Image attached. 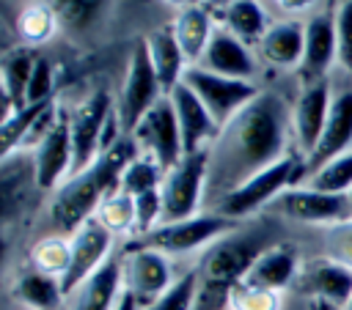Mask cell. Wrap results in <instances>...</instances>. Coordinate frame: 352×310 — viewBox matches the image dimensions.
<instances>
[{"mask_svg": "<svg viewBox=\"0 0 352 310\" xmlns=\"http://www.w3.org/2000/svg\"><path fill=\"white\" fill-rule=\"evenodd\" d=\"M289 143H294L289 102L278 91H261L220 129L212 143L206 195L214 200L223 198L253 173L286 156Z\"/></svg>", "mask_w": 352, "mask_h": 310, "instance_id": "1", "label": "cell"}, {"mask_svg": "<svg viewBox=\"0 0 352 310\" xmlns=\"http://www.w3.org/2000/svg\"><path fill=\"white\" fill-rule=\"evenodd\" d=\"M138 154L140 148L135 137L124 134L113 148L99 154V159L88 170L63 181V187L52 192V203H50V219L55 230L60 236L63 233L72 236L82 222H88L96 214L99 203L121 189V173Z\"/></svg>", "mask_w": 352, "mask_h": 310, "instance_id": "2", "label": "cell"}, {"mask_svg": "<svg viewBox=\"0 0 352 310\" xmlns=\"http://www.w3.org/2000/svg\"><path fill=\"white\" fill-rule=\"evenodd\" d=\"M305 178H308L305 156L300 151H289L286 156H280L270 167L253 173L248 181H242L239 187H234L231 192L217 198L214 200V211L228 217V219H234V222H239V219L256 214L258 208L272 206L286 189L297 187Z\"/></svg>", "mask_w": 352, "mask_h": 310, "instance_id": "3", "label": "cell"}, {"mask_svg": "<svg viewBox=\"0 0 352 310\" xmlns=\"http://www.w3.org/2000/svg\"><path fill=\"white\" fill-rule=\"evenodd\" d=\"M236 230V222L217 214V211H201L195 217L179 219V222H162L151 233L138 236L129 241V247H148L157 252L170 255H190L195 250L212 247L226 233Z\"/></svg>", "mask_w": 352, "mask_h": 310, "instance_id": "4", "label": "cell"}, {"mask_svg": "<svg viewBox=\"0 0 352 310\" xmlns=\"http://www.w3.org/2000/svg\"><path fill=\"white\" fill-rule=\"evenodd\" d=\"M165 96V88L154 71V63L148 58L146 41L143 36L132 44V52L126 58V69H124V80L116 96V115L121 123L124 134H132L135 126L143 121V115Z\"/></svg>", "mask_w": 352, "mask_h": 310, "instance_id": "5", "label": "cell"}, {"mask_svg": "<svg viewBox=\"0 0 352 310\" xmlns=\"http://www.w3.org/2000/svg\"><path fill=\"white\" fill-rule=\"evenodd\" d=\"M264 250L267 247L261 244V239L256 233H245V236H236L234 230L226 233L212 247H206V255L198 266L201 291H206V294L220 291V296L226 299L231 285H236L248 274V269Z\"/></svg>", "mask_w": 352, "mask_h": 310, "instance_id": "6", "label": "cell"}, {"mask_svg": "<svg viewBox=\"0 0 352 310\" xmlns=\"http://www.w3.org/2000/svg\"><path fill=\"white\" fill-rule=\"evenodd\" d=\"M209 181V148L184 154L173 167L165 170L160 195H162V222H179L201 214Z\"/></svg>", "mask_w": 352, "mask_h": 310, "instance_id": "7", "label": "cell"}, {"mask_svg": "<svg viewBox=\"0 0 352 310\" xmlns=\"http://www.w3.org/2000/svg\"><path fill=\"white\" fill-rule=\"evenodd\" d=\"M212 112L217 126L223 129L242 107H248L264 88H258L256 80H236V77H223L214 71H206L201 66H187L184 80H182Z\"/></svg>", "mask_w": 352, "mask_h": 310, "instance_id": "8", "label": "cell"}, {"mask_svg": "<svg viewBox=\"0 0 352 310\" xmlns=\"http://www.w3.org/2000/svg\"><path fill=\"white\" fill-rule=\"evenodd\" d=\"M116 110V102L110 99L107 91H94L88 93L72 112H69V129H72V151H74V165L72 176L88 170L99 154H102V134Z\"/></svg>", "mask_w": 352, "mask_h": 310, "instance_id": "9", "label": "cell"}, {"mask_svg": "<svg viewBox=\"0 0 352 310\" xmlns=\"http://www.w3.org/2000/svg\"><path fill=\"white\" fill-rule=\"evenodd\" d=\"M121 280H124V291H129L143 307L154 302L160 294H165L176 277L170 269V258L165 252L126 244L121 255Z\"/></svg>", "mask_w": 352, "mask_h": 310, "instance_id": "10", "label": "cell"}, {"mask_svg": "<svg viewBox=\"0 0 352 310\" xmlns=\"http://www.w3.org/2000/svg\"><path fill=\"white\" fill-rule=\"evenodd\" d=\"M270 208L286 219L308 222V225H327V228L336 222L352 219V203L346 195L319 192L308 184H297V187L286 189Z\"/></svg>", "mask_w": 352, "mask_h": 310, "instance_id": "11", "label": "cell"}, {"mask_svg": "<svg viewBox=\"0 0 352 310\" xmlns=\"http://www.w3.org/2000/svg\"><path fill=\"white\" fill-rule=\"evenodd\" d=\"M129 137H135L140 154L154 156L165 170L173 167V165L184 156L179 121H176V112H173V104H170L168 96H162V99L143 115V121L135 126V132H132Z\"/></svg>", "mask_w": 352, "mask_h": 310, "instance_id": "12", "label": "cell"}, {"mask_svg": "<svg viewBox=\"0 0 352 310\" xmlns=\"http://www.w3.org/2000/svg\"><path fill=\"white\" fill-rule=\"evenodd\" d=\"M33 159V178L36 189L41 192H55L63 187V181L72 178V165H74V151H72V129H69V112L60 110L55 126L50 134L30 151Z\"/></svg>", "mask_w": 352, "mask_h": 310, "instance_id": "13", "label": "cell"}, {"mask_svg": "<svg viewBox=\"0 0 352 310\" xmlns=\"http://www.w3.org/2000/svg\"><path fill=\"white\" fill-rule=\"evenodd\" d=\"M113 241L116 236L99 225L94 217L88 222H82L72 236H69V244H72V261H69V269L66 274L60 277V285H63V294L72 296L74 288L88 280L107 258H113Z\"/></svg>", "mask_w": 352, "mask_h": 310, "instance_id": "14", "label": "cell"}, {"mask_svg": "<svg viewBox=\"0 0 352 310\" xmlns=\"http://www.w3.org/2000/svg\"><path fill=\"white\" fill-rule=\"evenodd\" d=\"M333 96H330V82L327 80H316V82H305L292 104V140L294 148L308 159L322 137V129L327 123V112H330Z\"/></svg>", "mask_w": 352, "mask_h": 310, "instance_id": "15", "label": "cell"}, {"mask_svg": "<svg viewBox=\"0 0 352 310\" xmlns=\"http://www.w3.org/2000/svg\"><path fill=\"white\" fill-rule=\"evenodd\" d=\"M294 285L302 294L314 296L316 302H324V305L341 310L352 296V269L330 255L311 258L308 263L300 266Z\"/></svg>", "mask_w": 352, "mask_h": 310, "instance_id": "16", "label": "cell"}, {"mask_svg": "<svg viewBox=\"0 0 352 310\" xmlns=\"http://www.w3.org/2000/svg\"><path fill=\"white\" fill-rule=\"evenodd\" d=\"M338 63V47H336V11L324 8L305 19V52L300 63V80L316 82L327 80L330 66Z\"/></svg>", "mask_w": 352, "mask_h": 310, "instance_id": "17", "label": "cell"}, {"mask_svg": "<svg viewBox=\"0 0 352 310\" xmlns=\"http://www.w3.org/2000/svg\"><path fill=\"white\" fill-rule=\"evenodd\" d=\"M201 69L223 74V77H236V80H256L261 60L256 55V47L245 44L242 38H236L231 30H226L223 25L214 27L212 41L204 52V58L198 60Z\"/></svg>", "mask_w": 352, "mask_h": 310, "instance_id": "18", "label": "cell"}, {"mask_svg": "<svg viewBox=\"0 0 352 310\" xmlns=\"http://www.w3.org/2000/svg\"><path fill=\"white\" fill-rule=\"evenodd\" d=\"M176 121H179V132H182V145L184 154H195V151H206L212 148V143L220 134L217 121L212 118V112L204 107V102L184 85L179 82L170 93H168Z\"/></svg>", "mask_w": 352, "mask_h": 310, "instance_id": "19", "label": "cell"}, {"mask_svg": "<svg viewBox=\"0 0 352 310\" xmlns=\"http://www.w3.org/2000/svg\"><path fill=\"white\" fill-rule=\"evenodd\" d=\"M305 52V22L302 19H275L264 38L256 44V55L272 69H300Z\"/></svg>", "mask_w": 352, "mask_h": 310, "instance_id": "20", "label": "cell"}, {"mask_svg": "<svg viewBox=\"0 0 352 310\" xmlns=\"http://www.w3.org/2000/svg\"><path fill=\"white\" fill-rule=\"evenodd\" d=\"M349 148H352V91H338L333 96V104H330L322 137H319L314 154L305 159L308 173L316 170L319 165L330 162L333 156L349 151Z\"/></svg>", "mask_w": 352, "mask_h": 310, "instance_id": "21", "label": "cell"}, {"mask_svg": "<svg viewBox=\"0 0 352 310\" xmlns=\"http://www.w3.org/2000/svg\"><path fill=\"white\" fill-rule=\"evenodd\" d=\"M124 294L121 280V255L107 258L88 280H82L69 296V310H116Z\"/></svg>", "mask_w": 352, "mask_h": 310, "instance_id": "22", "label": "cell"}, {"mask_svg": "<svg viewBox=\"0 0 352 310\" xmlns=\"http://www.w3.org/2000/svg\"><path fill=\"white\" fill-rule=\"evenodd\" d=\"M300 255L294 250V244H286V241H278V244H270L256 261L253 266L248 269V274L242 277L245 283L250 285H258V288H272V291H283L289 288L297 274H300Z\"/></svg>", "mask_w": 352, "mask_h": 310, "instance_id": "23", "label": "cell"}, {"mask_svg": "<svg viewBox=\"0 0 352 310\" xmlns=\"http://www.w3.org/2000/svg\"><path fill=\"white\" fill-rule=\"evenodd\" d=\"M143 41H146V49H148V58L154 63V71L165 88V96L184 80V71H187V58L176 41V33H173V25H160V27H151L148 33H143Z\"/></svg>", "mask_w": 352, "mask_h": 310, "instance_id": "24", "label": "cell"}, {"mask_svg": "<svg viewBox=\"0 0 352 310\" xmlns=\"http://www.w3.org/2000/svg\"><path fill=\"white\" fill-rule=\"evenodd\" d=\"M173 33H176V41L187 58L190 66H198V60L204 58L209 41H212V33H214V14L209 8H204L201 3L195 5H187V8H179L176 16H173Z\"/></svg>", "mask_w": 352, "mask_h": 310, "instance_id": "25", "label": "cell"}, {"mask_svg": "<svg viewBox=\"0 0 352 310\" xmlns=\"http://www.w3.org/2000/svg\"><path fill=\"white\" fill-rule=\"evenodd\" d=\"M36 60H38V52L33 47H25V44H19L16 49L6 52L3 69H0V80H3V118H8L11 112L25 107V93H28V82H30Z\"/></svg>", "mask_w": 352, "mask_h": 310, "instance_id": "26", "label": "cell"}, {"mask_svg": "<svg viewBox=\"0 0 352 310\" xmlns=\"http://www.w3.org/2000/svg\"><path fill=\"white\" fill-rule=\"evenodd\" d=\"M11 296L25 310H60V305L66 299L60 280L58 277H50L44 272H36L33 266L14 280Z\"/></svg>", "mask_w": 352, "mask_h": 310, "instance_id": "27", "label": "cell"}, {"mask_svg": "<svg viewBox=\"0 0 352 310\" xmlns=\"http://www.w3.org/2000/svg\"><path fill=\"white\" fill-rule=\"evenodd\" d=\"M217 19H220V25L226 30H231L236 38H242L250 47H256L264 38L267 27L272 25L270 14H267V5L261 0H236Z\"/></svg>", "mask_w": 352, "mask_h": 310, "instance_id": "28", "label": "cell"}, {"mask_svg": "<svg viewBox=\"0 0 352 310\" xmlns=\"http://www.w3.org/2000/svg\"><path fill=\"white\" fill-rule=\"evenodd\" d=\"M58 27H60L58 14L52 11V5L47 0H33V3L22 5L14 16V30H16L19 41L33 49L38 44H47L58 33Z\"/></svg>", "mask_w": 352, "mask_h": 310, "instance_id": "29", "label": "cell"}, {"mask_svg": "<svg viewBox=\"0 0 352 310\" xmlns=\"http://www.w3.org/2000/svg\"><path fill=\"white\" fill-rule=\"evenodd\" d=\"M69 261H72V244L60 233L44 236V239H38L30 247V266L36 272L50 274V277H58L60 280L66 274V269H69Z\"/></svg>", "mask_w": 352, "mask_h": 310, "instance_id": "30", "label": "cell"}, {"mask_svg": "<svg viewBox=\"0 0 352 310\" xmlns=\"http://www.w3.org/2000/svg\"><path fill=\"white\" fill-rule=\"evenodd\" d=\"M305 184L319 189V192L349 195V189H352V148L338 154V156H333L330 162L319 165L316 170H311Z\"/></svg>", "mask_w": 352, "mask_h": 310, "instance_id": "31", "label": "cell"}, {"mask_svg": "<svg viewBox=\"0 0 352 310\" xmlns=\"http://www.w3.org/2000/svg\"><path fill=\"white\" fill-rule=\"evenodd\" d=\"M162 178H165V167L148 156V154H138L121 173V192L138 198L148 189H160L162 187Z\"/></svg>", "mask_w": 352, "mask_h": 310, "instance_id": "32", "label": "cell"}, {"mask_svg": "<svg viewBox=\"0 0 352 310\" xmlns=\"http://www.w3.org/2000/svg\"><path fill=\"white\" fill-rule=\"evenodd\" d=\"M94 219L99 225H104L113 236H118V233H132L135 236V198L121 192V189L107 195L99 203Z\"/></svg>", "mask_w": 352, "mask_h": 310, "instance_id": "33", "label": "cell"}, {"mask_svg": "<svg viewBox=\"0 0 352 310\" xmlns=\"http://www.w3.org/2000/svg\"><path fill=\"white\" fill-rule=\"evenodd\" d=\"M198 294H201V277H198V269H190L179 274L165 294H160L154 302L143 305L140 310H192Z\"/></svg>", "mask_w": 352, "mask_h": 310, "instance_id": "34", "label": "cell"}, {"mask_svg": "<svg viewBox=\"0 0 352 310\" xmlns=\"http://www.w3.org/2000/svg\"><path fill=\"white\" fill-rule=\"evenodd\" d=\"M226 305L228 310H280V291L258 288L239 280L236 285H231Z\"/></svg>", "mask_w": 352, "mask_h": 310, "instance_id": "35", "label": "cell"}, {"mask_svg": "<svg viewBox=\"0 0 352 310\" xmlns=\"http://www.w3.org/2000/svg\"><path fill=\"white\" fill-rule=\"evenodd\" d=\"M52 5V11L58 14V22L60 27H69V30H80L85 27L102 8L107 0H47Z\"/></svg>", "mask_w": 352, "mask_h": 310, "instance_id": "36", "label": "cell"}, {"mask_svg": "<svg viewBox=\"0 0 352 310\" xmlns=\"http://www.w3.org/2000/svg\"><path fill=\"white\" fill-rule=\"evenodd\" d=\"M55 91V66L47 55L38 52V60L33 66V74H30V82H28V93H25V104H41V102H50L55 99L52 96Z\"/></svg>", "mask_w": 352, "mask_h": 310, "instance_id": "37", "label": "cell"}, {"mask_svg": "<svg viewBox=\"0 0 352 310\" xmlns=\"http://www.w3.org/2000/svg\"><path fill=\"white\" fill-rule=\"evenodd\" d=\"M157 225H162V195L160 189H148L135 198V236L151 233Z\"/></svg>", "mask_w": 352, "mask_h": 310, "instance_id": "38", "label": "cell"}, {"mask_svg": "<svg viewBox=\"0 0 352 310\" xmlns=\"http://www.w3.org/2000/svg\"><path fill=\"white\" fill-rule=\"evenodd\" d=\"M336 47L341 69L352 77V0L336 8Z\"/></svg>", "mask_w": 352, "mask_h": 310, "instance_id": "39", "label": "cell"}, {"mask_svg": "<svg viewBox=\"0 0 352 310\" xmlns=\"http://www.w3.org/2000/svg\"><path fill=\"white\" fill-rule=\"evenodd\" d=\"M324 244H327V255L346 263L352 269V219L336 222L327 228L324 233Z\"/></svg>", "mask_w": 352, "mask_h": 310, "instance_id": "40", "label": "cell"}, {"mask_svg": "<svg viewBox=\"0 0 352 310\" xmlns=\"http://www.w3.org/2000/svg\"><path fill=\"white\" fill-rule=\"evenodd\" d=\"M264 5H272L283 14V19H300L302 14H316L319 0H261Z\"/></svg>", "mask_w": 352, "mask_h": 310, "instance_id": "41", "label": "cell"}, {"mask_svg": "<svg viewBox=\"0 0 352 310\" xmlns=\"http://www.w3.org/2000/svg\"><path fill=\"white\" fill-rule=\"evenodd\" d=\"M234 3H236V0H201V5L209 8L214 16H220V14H223L228 5H234Z\"/></svg>", "mask_w": 352, "mask_h": 310, "instance_id": "42", "label": "cell"}, {"mask_svg": "<svg viewBox=\"0 0 352 310\" xmlns=\"http://www.w3.org/2000/svg\"><path fill=\"white\" fill-rule=\"evenodd\" d=\"M116 310H140V302L129 291H124L121 299H118V305H116Z\"/></svg>", "mask_w": 352, "mask_h": 310, "instance_id": "43", "label": "cell"}, {"mask_svg": "<svg viewBox=\"0 0 352 310\" xmlns=\"http://www.w3.org/2000/svg\"><path fill=\"white\" fill-rule=\"evenodd\" d=\"M162 3H168L170 8H187V5H195V3H201V0H162Z\"/></svg>", "mask_w": 352, "mask_h": 310, "instance_id": "44", "label": "cell"}, {"mask_svg": "<svg viewBox=\"0 0 352 310\" xmlns=\"http://www.w3.org/2000/svg\"><path fill=\"white\" fill-rule=\"evenodd\" d=\"M341 3H346V0H330V5H333V11H336V8L341 5ZM330 5H327V8H330Z\"/></svg>", "mask_w": 352, "mask_h": 310, "instance_id": "45", "label": "cell"}, {"mask_svg": "<svg viewBox=\"0 0 352 310\" xmlns=\"http://www.w3.org/2000/svg\"><path fill=\"white\" fill-rule=\"evenodd\" d=\"M314 310H324V302H314Z\"/></svg>", "mask_w": 352, "mask_h": 310, "instance_id": "46", "label": "cell"}, {"mask_svg": "<svg viewBox=\"0 0 352 310\" xmlns=\"http://www.w3.org/2000/svg\"><path fill=\"white\" fill-rule=\"evenodd\" d=\"M341 310H352V296H349V302H346V305H344Z\"/></svg>", "mask_w": 352, "mask_h": 310, "instance_id": "47", "label": "cell"}, {"mask_svg": "<svg viewBox=\"0 0 352 310\" xmlns=\"http://www.w3.org/2000/svg\"><path fill=\"white\" fill-rule=\"evenodd\" d=\"M346 198H349V203H352V189H349V195H346Z\"/></svg>", "mask_w": 352, "mask_h": 310, "instance_id": "48", "label": "cell"}, {"mask_svg": "<svg viewBox=\"0 0 352 310\" xmlns=\"http://www.w3.org/2000/svg\"><path fill=\"white\" fill-rule=\"evenodd\" d=\"M324 310H336V307H330V305H324Z\"/></svg>", "mask_w": 352, "mask_h": 310, "instance_id": "49", "label": "cell"}]
</instances>
